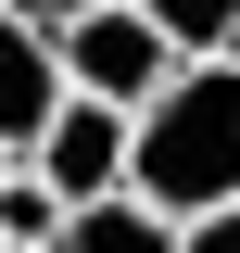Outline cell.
<instances>
[{
    "mask_svg": "<svg viewBox=\"0 0 240 253\" xmlns=\"http://www.w3.org/2000/svg\"><path fill=\"white\" fill-rule=\"evenodd\" d=\"M0 241H13V253H63V241H76V203L51 190V165H38V152L0 177Z\"/></svg>",
    "mask_w": 240,
    "mask_h": 253,
    "instance_id": "6",
    "label": "cell"
},
{
    "mask_svg": "<svg viewBox=\"0 0 240 253\" xmlns=\"http://www.w3.org/2000/svg\"><path fill=\"white\" fill-rule=\"evenodd\" d=\"M0 253H13V241H0Z\"/></svg>",
    "mask_w": 240,
    "mask_h": 253,
    "instance_id": "11",
    "label": "cell"
},
{
    "mask_svg": "<svg viewBox=\"0 0 240 253\" xmlns=\"http://www.w3.org/2000/svg\"><path fill=\"white\" fill-rule=\"evenodd\" d=\"M139 190L164 203V215L240 203V51L228 63H190L177 89L139 114Z\"/></svg>",
    "mask_w": 240,
    "mask_h": 253,
    "instance_id": "1",
    "label": "cell"
},
{
    "mask_svg": "<svg viewBox=\"0 0 240 253\" xmlns=\"http://www.w3.org/2000/svg\"><path fill=\"white\" fill-rule=\"evenodd\" d=\"M190 215H164L152 190H114V203H76V241L63 253H177Z\"/></svg>",
    "mask_w": 240,
    "mask_h": 253,
    "instance_id": "5",
    "label": "cell"
},
{
    "mask_svg": "<svg viewBox=\"0 0 240 253\" xmlns=\"http://www.w3.org/2000/svg\"><path fill=\"white\" fill-rule=\"evenodd\" d=\"M63 101H76V76H63V38L38 26L26 0H0V152H38Z\"/></svg>",
    "mask_w": 240,
    "mask_h": 253,
    "instance_id": "4",
    "label": "cell"
},
{
    "mask_svg": "<svg viewBox=\"0 0 240 253\" xmlns=\"http://www.w3.org/2000/svg\"><path fill=\"white\" fill-rule=\"evenodd\" d=\"M177 253H240V203H215V215H190V241Z\"/></svg>",
    "mask_w": 240,
    "mask_h": 253,
    "instance_id": "8",
    "label": "cell"
},
{
    "mask_svg": "<svg viewBox=\"0 0 240 253\" xmlns=\"http://www.w3.org/2000/svg\"><path fill=\"white\" fill-rule=\"evenodd\" d=\"M13 165H26V152H0V177H13Z\"/></svg>",
    "mask_w": 240,
    "mask_h": 253,
    "instance_id": "10",
    "label": "cell"
},
{
    "mask_svg": "<svg viewBox=\"0 0 240 253\" xmlns=\"http://www.w3.org/2000/svg\"><path fill=\"white\" fill-rule=\"evenodd\" d=\"M26 13H38L51 38H63V26H89V13H126V0H26Z\"/></svg>",
    "mask_w": 240,
    "mask_h": 253,
    "instance_id": "9",
    "label": "cell"
},
{
    "mask_svg": "<svg viewBox=\"0 0 240 253\" xmlns=\"http://www.w3.org/2000/svg\"><path fill=\"white\" fill-rule=\"evenodd\" d=\"M38 165H51L63 203H114V190H139V114L76 89V101L51 114V139H38Z\"/></svg>",
    "mask_w": 240,
    "mask_h": 253,
    "instance_id": "3",
    "label": "cell"
},
{
    "mask_svg": "<svg viewBox=\"0 0 240 253\" xmlns=\"http://www.w3.org/2000/svg\"><path fill=\"white\" fill-rule=\"evenodd\" d=\"M63 76H76L89 101H126V114H152V101L190 76V51L152 26V0H126V13H89V26H63Z\"/></svg>",
    "mask_w": 240,
    "mask_h": 253,
    "instance_id": "2",
    "label": "cell"
},
{
    "mask_svg": "<svg viewBox=\"0 0 240 253\" xmlns=\"http://www.w3.org/2000/svg\"><path fill=\"white\" fill-rule=\"evenodd\" d=\"M152 26L177 38L190 63H228L240 51V0H152Z\"/></svg>",
    "mask_w": 240,
    "mask_h": 253,
    "instance_id": "7",
    "label": "cell"
}]
</instances>
